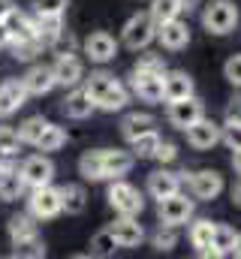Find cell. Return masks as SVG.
<instances>
[{"instance_id": "6da1fadb", "label": "cell", "mask_w": 241, "mask_h": 259, "mask_svg": "<svg viewBox=\"0 0 241 259\" xmlns=\"http://www.w3.org/2000/svg\"><path fill=\"white\" fill-rule=\"evenodd\" d=\"M106 199H109V205L118 211L120 217H136V214H142V208H145V199H142V193H139L133 184L120 181V178H112Z\"/></svg>"}, {"instance_id": "7a4b0ae2", "label": "cell", "mask_w": 241, "mask_h": 259, "mask_svg": "<svg viewBox=\"0 0 241 259\" xmlns=\"http://www.w3.org/2000/svg\"><path fill=\"white\" fill-rule=\"evenodd\" d=\"M202 24H205L208 33L223 36V33L235 30V24H238V6L232 0H214V3H208V9L202 15Z\"/></svg>"}, {"instance_id": "3957f363", "label": "cell", "mask_w": 241, "mask_h": 259, "mask_svg": "<svg viewBox=\"0 0 241 259\" xmlns=\"http://www.w3.org/2000/svg\"><path fill=\"white\" fill-rule=\"evenodd\" d=\"M154 33H157L154 18H151L148 12H136V15L124 24V46L133 49V52H139V49H145V46L154 42Z\"/></svg>"}, {"instance_id": "277c9868", "label": "cell", "mask_w": 241, "mask_h": 259, "mask_svg": "<svg viewBox=\"0 0 241 259\" xmlns=\"http://www.w3.org/2000/svg\"><path fill=\"white\" fill-rule=\"evenodd\" d=\"M157 217H160V223H166V226H181V223H187V220L193 217V199H187L181 190L172 193V196H166V199H157Z\"/></svg>"}, {"instance_id": "5b68a950", "label": "cell", "mask_w": 241, "mask_h": 259, "mask_svg": "<svg viewBox=\"0 0 241 259\" xmlns=\"http://www.w3.org/2000/svg\"><path fill=\"white\" fill-rule=\"evenodd\" d=\"M27 208H30V217H36V220H52V217H58V214H60V193H58V187H52V184L30 187Z\"/></svg>"}, {"instance_id": "8992f818", "label": "cell", "mask_w": 241, "mask_h": 259, "mask_svg": "<svg viewBox=\"0 0 241 259\" xmlns=\"http://www.w3.org/2000/svg\"><path fill=\"white\" fill-rule=\"evenodd\" d=\"M205 115V106L196 100V97H184V100H172L169 109H166V118L169 124L178 130H187L190 124H196L199 118Z\"/></svg>"}, {"instance_id": "52a82bcc", "label": "cell", "mask_w": 241, "mask_h": 259, "mask_svg": "<svg viewBox=\"0 0 241 259\" xmlns=\"http://www.w3.org/2000/svg\"><path fill=\"white\" fill-rule=\"evenodd\" d=\"M18 172H21L24 187H43V184H52V178H55V163H52L49 157L36 154V157H27Z\"/></svg>"}, {"instance_id": "ba28073f", "label": "cell", "mask_w": 241, "mask_h": 259, "mask_svg": "<svg viewBox=\"0 0 241 259\" xmlns=\"http://www.w3.org/2000/svg\"><path fill=\"white\" fill-rule=\"evenodd\" d=\"M184 133H187V142H190L196 151H211V148L220 142V124L208 121L205 115H202L196 124H190Z\"/></svg>"}, {"instance_id": "9c48e42d", "label": "cell", "mask_w": 241, "mask_h": 259, "mask_svg": "<svg viewBox=\"0 0 241 259\" xmlns=\"http://www.w3.org/2000/svg\"><path fill=\"white\" fill-rule=\"evenodd\" d=\"M154 39H160V46H163V49H169V52H181V49H187V42H190V30H187V24H184V21L169 18V21L157 24Z\"/></svg>"}, {"instance_id": "30bf717a", "label": "cell", "mask_w": 241, "mask_h": 259, "mask_svg": "<svg viewBox=\"0 0 241 259\" xmlns=\"http://www.w3.org/2000/svg\"><path fill=\"white\" fill-rule=\"evenodd\" d=\"M52 75H55V84L75 88V84L85 78V66H82V61H78L75 55L63 52V55H58V61H55V66H52Z\"/></svg>"}, {"instance_id": "8fae6325", "label": "cell", "mask_w": 241, "mask_h": 259, "mask_svg": "<svg viewBox=\"0 0 241 259\" xmlns=\"http://www.w3.org/2000/svg\"><path fill=\"white\" fill-rule=\"evenodd\" d=\"M130 84H133V94L145 103H160L163 100V75H157V72H136L133 69Z\"/></svg>"}, {"instance_id": "7c38bea8", "label": "cell", "mask_w": 241, "mask_h": 259, "mask_svg": "<svg viewBox=\"0 0 241 259\" xmlns=\"http://www.w3.org/2000/svg\"><path fill=\"white\" fill-rule=\"evenodd\" d=\"M190 190H193L196 199L211 202V199H217L220 190H223V175L214 172V169H202V172H196V175L190 178Z\"/></svg>"}, {"instance_id": "4fadbf2b", "label": "cell", "mask_w": 241, "mask_h": 259, "mask_svg": "<svg viewBox=\"0 0 241 259\" xmlns=\"http://www.w3.org/2000/svg\"><path fill=\"white\" fill-rule=\"evenodd\" d=\"M85 55H88L94 64H109V61L118 55V46H115V39H112L106 30H97V33H91V36L85 39Z\"/></svg>"}, {"instance_id": "5bb4252c", "label": "cell", "mask_w": 241, "mask_h": 259, "mask_svg": "<svg viewBox=\"0 0 241 259\" xmlns=\"http://www.w3.org/2000/svg\"><path fill=\"white\" fill-rule=\"evenodd\" d=\"M27 97H30V94L24 91L21 78H6V81L0 84V118H9L12 112H18Z\"/></svg>"}, {"instance_id": "9a60e30c", "label": "cell", "mask_w": 241, "mask_h": 259, "mask_svg": "<svg viewBox=\"0 0 241 259\" xmlns=\"http://www.w3.org/2000/svg\"><path fill=\"white\" fill-rule=\"evenodd\" d=\"M109 232L115 235L118 247H139L142 238H145V229H142V223L136 217H120L118 223L109 226Z\"/></svg>"}, {"instance_id": "2e32d148", "label": "cell", "mask_w": 241, "mask_h": 259, "mask_svg": "<svg viewBox=\"0 0 241 259\" xmlns=\"http://www.w3.org/2000/svg\"><path fill=\"white\" fill-rule=\"evenodd\" d=\"M184 97H193V78L184 69L163 72V100L172 103V100H184Z\"/></svg>"}, {"instance_id": "e0dca14e", "label": "cell", "mask_w": 241, "mask_h": 259, "mask_svg": "<svg viewBox=\"0 0 241 259\" xmlns=\"http://www.w3.org/2000/svg\"><path fill=\"white\" fill-rule=\"evenodd\" d=\"M181 190V172H169V169H157L148 175V193L154 199H166V196Z\"/></svg>"}, {"instance_id": "ac0fdd59", "label": "cell", "mask_w": 241, "mask_h": 259, "mask_svg": "<svg viewBox=\"0 0 241 259\" xmlns=\"http://www.w3.org/2000/svg\"><path fill=\"white\" fill-rule=\"evenodd\" d=\"M217 256H238V232L232 226H223V223H214V232H211V244H208Z\"/></svg>"}, {"instance_id": "d6986e66", "label": "cell", "mask_w": 241, "mask_h": 259, "mask_svg": "<svg viewBox=\"0 0 241 259\" xmlns=\"http://www.w3.org/2000/svg\"><path fill=\"white\" fill-rule=\"evenodd\" d=\"M21 84H24V91H27V94H33V97L49 94V91L55 88L52 66H30V69H27V75L21 78Z\"/></svg>"}, {"instance_id": "ffe728a7", "label": "cell", "mask_w": 241, "mask_h": 259, "mask_svg": "<svg viewBox=\"0 0 241 259\" xmlns=\"http://www.w3.org/2000/svg\"><path fill=\"white\" fill-rule=\"evenodd\" d=\"M3 24H6L9 39H30V36H36V21L27 18L24 12H18L15 6L9 9V15L3 18Z\"/></svg>"}, {"instance_id": "44dd1931", "label": "cell", "mask_w": 241, "mask_h": 259, "mask_svg": "<svg viewBox=\"0 0 241 259\" xmlns=\"http://www.w3.org/2000/svg\"><path fill=\"white\" fill-rule=\"evenodd\" d=\"M27 187H24V181H21V172L18 169H12L9 166V160L0 166V199H21V193H24Z\"/></svg>"}, {"instance_id": "7402d4cb", "label": "cell", "mask_w": 241, "mask_h": 259, "mask_svg": "<svg viewBox=\"0 0 241 259\" xmlns=\"http://www.w3.org/2000/svg\"><path fill=\"white\" fill-rule=\"evenodd\" d=\"M94 109H97V106H94V100L85 94V88H82V91H72V94L63 100V115H66V118H75V121L91 118Z\"/></svg>"}, {"instance_id": "603a6c76", "label": "cell", "mask_w": 241, "mask_h": 259, "mask_svg": "<svg viewBox=\"0 0 241 259\" xmlns=\"http://www.w3.org/2000/svg\"><path fill=\"white\" fill-rule=\"evenodd\" d=\"M130 169H133V154H127V151H103L106 178H124Z\"/></svg>"}, {"instance_id": "cb8c5ba5", "label": "cell", "mask_w": 241, "mask_h": 259, "mask_svg": "<svg viewBox=\"0 0 241 259\" xmlns=\"http://www.w3.org/2000/svg\"><path fill=\"white\" fill-rule=\"evenodd\" d=\"M148 130H154V115H148V112H133V115H127L120 121V136L127 142H133L136 136H142Z\"/></svg>"}, {"instance_id": "d4e9b609", "label": "cell", "mask_w": 241, "mask_h": 259, "mask_svg": "<svg viewBox=\"0 0 241 259\" xmlns=\"http://www.w3.org/2000/svg\"><path fill=\"white\" fill-rule=\"evenodd\" d=\"M58 193H60V211H66V214H82L85 211V205H88L85 187L66 184V187H58Z\"/></svg>"}, {"instance_id": "484cf974", "label": "cell", "mask_w": 241, "mask_h": 259, "mask_svg": "<svg viewBox=\"0 0 241 259\" xmlns=\"http://www.w3.org/2000/svg\"><path fill=\"white\" fill-rule=\"evenodd\" d=\"M78 172L85 181H106V172H103V151H85L82 160H78Z\"/></svg>"}, {"instance_id": "4316f807", "label": "cell", "mask_w": 241, "mask_h": 259, "mask_svg": "<svg viewBox=\"0 0 241 259\" xmlns=\"http://www.w3.org/2000/svg\"><path fill=\"white\" fill-rule=\"evenodd\" d=\"M127 103H130V91H127L120 81H115V84L97 100V109H103V112H120Z\"/></svg>"}, {"instance_id": "83f0119b", "label": "cell", "mask_w": 241, "mask_h": 259, "mask_svg": "<svg viewBox=\"0 0 241 259\" xmlns=\"http://www.w3.org/2000/svg\"><path fill=\"white\" fill-rule=\"evenodd\" d=\"M115 81H118V78H115L112 72H106V69L91 72V78H85V94H88V97L94 100V106H97V100H100V97H103V94H106Z\"/></svg>"}, {"instance_id": "f1b7e54d", "label": "cell", "mask_w": 241, "mask_h": 259, "mask_svg": "<svg viewBox=\"0 0 241 259\" xmlns=\"http://www.w3.org/2000/svg\"><path fill=\"white\" fill-rule=\"evenodd\" d=\"M12 256H18V259H43L46 256V244L39 241V235L18 238V241H12Z\"/></svg>"}, {"instance_id": "f546056e", "label": "cell", "mask_w": 241, "mask_h": 259, "mask_svg": "<svg viewBox=\"0 0 241 259\" xmlns=\"http://www.w3.org/2000/svg\"><path fill=\"white\" fill-rule=\"evenodd\" d=\"M63 145H66V130L55 127V124H49V127L43 130V136L36 139V148H39L43 154H49V151H60Z\"/></svg>"}, {"instance_id": "4dcf8cb0", "label": "cell", "mask_w": 241, "mask_h": 259, "mask_svg": "<svg viewBox=\"0 0 241 259\" xmlns=\"http://www.w3.org/2000/svg\"><path fill=\"white\" fill-rule=\"evenodd\" d=\"M130 145H133V157L148 160V157H154V151H157V145H160V136H157V130H148V133L136 136Z\"/></svg>"}, {"instance_id": "1f68e13d", "label": "cell", "mask_w": 241, "mask_h": 259, "mask_svg": "<svg viewBox=\"0 0 241 259\" xmlns=\"http://www.w3.org/2000/svg\"><path fill=\"white\" fill-rule=\"evenodd\" d=\"M49 127V121L43 118V115H33V118H27L21 127L15 130L18 133V142H24V145H36V139L43 136V130Z\"/></svg>"}, {"instance_id": "d6a6232c", "label": "cell", "mask_w": 241, "mask_h": 259, "mask_svg": "<svg viewBox=\"0 0 241 259\" xmlns=\"http://www.w3.org/2000/svg\"><path fill=\"white\" fill-rule=\"evenodd\" d=\"M148 15L154 18V24H163V21H169V18H178L181 15V3L178 0H151Z\"/></svg>"}, {"instance_id": "836d02e7", "label": "cell", "mask_w": 241, "mask_h": 259, "mask_svg": "<svg viewBox=\"0 0 241 259\" xmlns=\"http://www.w3.org/2000/svg\"><path fill=\"white\" fill-rule=\"evenodd\" d=\"M115 250H118V241H115V235H112L109 229H100V232L91 238V256L106 259V256H112Z\"/></svg>"}, {"instance_id": "e575fe53", "label": "cell", "mask_w": 241, "mask_h": 259, "mask_svg": "<svg viewBox=\"0 0 241 259\" xmlns=\"http://www.w3.org/2000/svg\"><path fill=\"white\" fill-rule=\"evenodd\" d=\"M9 46H12V58L15 61H33L39 55V49H43V42L36 36H30V39H9Z\"/></svg>"}, {"instance_id": "d590c367", "label": "cell", "mask_w": 241, "mask_h": 259, "mask_svg": "<svg viewBox=\"0 0 241 259\" xmlns=\"http://www.w3.org/2000/svg\"><path fill=\"white\" fill-rule=\"evenodd\" d=\"M30 235H36V223H33V217H27V214H15V217L9 220V238L18 241V238H30Z\"/></svg>"}, {"instance_id": "8d00e7d4", "label": "cell", "mask_w": 241, "mask_h": 259, "mask_svg": "<svg viewBox=\"0 0 241 259\" xmlns=\"http://www.w3.org/2000/svg\"><path fill=\"white\" fill-rule=\"evenodd\" d=\"M211 232H214V223H211V220H196V223L190 226V244H193L196 250L208 247V244H211Z\"/></svg>"}, {"instance_id": "74e56055", "label": "cell", "mask_w": 241, "mask_h": 259, "mask_svg": "<svg viewBox=\"0 0 241 259\" xmlns=\"http://www.w3.org/2000/svg\"><path fill=\"white\" fill-rule=\"evenodd\" d=\"M151 241H154V247H157V250H172V247L178 244L175 226H166V223H160V229L151 235Z\"/></svg>"}, {"instance_id": "f35d334b", "label": "cell", "mask_w": 241, "mask_h": 259, "mask_svg": "<svg viewBox=\"0 0 241 259\" xmlns=\"http://www.w3.org/2000/svg\"><path fill=\"white\" fill-rule=\"evenodd\" d=\"M69 6V0H33L36 15H63Z\"/></svg>"}, {"instance_id": "ab89813d", "label": "cell", "mask_w": 241, "mask_h": 259, "mask_svg": "<svg viewBox=\"0 0 241 259\" xmlns=\"http://www.w3.org/2000/svg\"><path fill=\"white\" fill-rule=\"evenodd\" d=\"M136 72H157V75H163L166 72V64H163L160 55H142L139 64H136Z\"/></svg>"}, {"instance_id": "60d3db41", "label": "cell", "mask_w": 241, "mask_h": 259, "mask_svg": "<svg viewBox=\"0 0 241 259\" xmlns=\"http://www.w3.org/2000/svg\"><path fill=\"white\" fill-rule=\"evenodd\" d=\"M18 145H21V142H18V133H15V130L12 127H0V151H3V154L12 157V154L18 151Z\"/></svg>"}, {"instance_id": "b9f144b4", "label": "cell", "mask_w": 241, "mask_h": 259, "mask_svg": "<svg viewBox=\"0 0 241 259\" xmlns=\"http://www.w3.org/2000/svg\"><path fill=\"white\" fill-rule=\"evenodd\" d=\"M223 75H226V81H229L232 88H238L241 84V58L238 55H232V58L223 64Z\"/></svg>"}, {"instance_id": "7bdbcfd3", "label": "cell", "mask_w": 241, "mask_h": 259, "mask_svg": "<svg viewBox=\"0 0 241 259\" xmlns=\"http://www.w3.org/2000/svg\"><path fill=\"white\" fill-rule=\"evenodd\" d=\"M154 157H157L160 163H172V160L178 157V148H175L172 142H163V139H160V145H157V151H154Z\"/></svg>"}, {"instance_id": "ee69618b", "label": "cell", "mask_w": 241, "mask_h": 259, "mask_svg": "<svg viewBox=\"0 0 241 259\" xmlns=\"http://www.w3.org/2000/svg\"><path fill=\"white\" fill-rule=\"evenodd\" d=\"M238 124H241L238 103H229V109H226V124H223V127H238Z\"/></svg>"}, {"instance_id": "f6af8a7d", "label": "cell", "mask_w": 241, "mask_h": 259, "mask_svg": "<svg viewBox=\"0 0 241 259\" xmlns=\"http://www.w3.org/2000/svg\"><path fill=\"white\" fill-rule=\"evenodd\" d=\"M12 6H15L12 0H0V21H3L6 15H9V9H12Z\"/></svg>"}, {"instance_id": "bcb514c9", "label": "cell", "mask_w": 241, "mask_h": 259, "mask_svg": "<svg viewBox=\"0 0 241 259\" xmlns=\"http://www.w3.org/2000/svg\"><path fill=\"white\" fill-rule=\"evenodd\" d=\"M3 46H9V33H6V24L0 21V49H3Z\"/></svg>"}, {"instance_id": "7dc6e473", "label": "cell", "mask_w": 241, "mask_h": 259, "mask_svg": "<svg viewBox=\"0 0 241 259\" xmlns=\"http://www.w3.org/2000/svg\"><path fill=\"white\" fill-rule=\"evenodd\" d=\"M6 160H9V154H3V151H0V166H3Z\"/></svg>"}]
</instances>
